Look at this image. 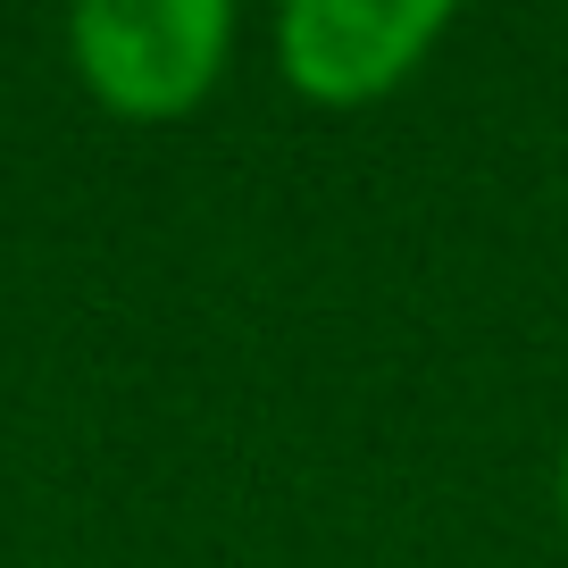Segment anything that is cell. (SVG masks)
<instances>
[{"label": "cell", "instance_id": "obj_2", "mask_svg": "<svg viewBox=\"0 0 568 568\" xmlns=\"http://www.w3.org/2000/svg\"><path fill=\"white\" fill-rule=\"evenodd\" d=\"M452 34V0H293L276 18V68L318 109H368L418 75Z\"/></svg>", "mask_w": 568, "mask_h": 568}, {"label": "cell", "instance_id": "obj_3", "mask_svg": "<svg viewBox=\"0 0 568 568\" xmlns=\"http://www.w3.org/2000/svg\"><path fill=\"white\" fill-rule=\"evenodd\" d=\"M560 518H568V444H560Z\"/></svg>", "mask_w": 568, "mask_h": 568}, {"label": "cell", "instance_id": "obj_1", "mask_svg": "<svg viewBox=\"0 0 568 568\" xmlns=\"http://www.w3.org/2000/svg\"><path fill=\"white\" fill-rule=\"evenodd\" d=\"M234 9L226 0H84L68 18V59L109 118L168 125L201 109L226 75Z\"/></svg>", "mask_w": 568, "mask_h": 568}]
</instances>
